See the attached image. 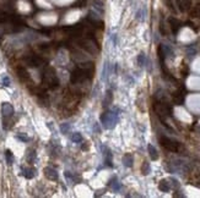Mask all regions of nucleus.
Here are the masks:
<instances>
[{
	"label": "nucleus",
	"mask_w": 200,
	"mask_h": 198,
	"mask_svg": "<svg viewBox=\"0 0 200 198\" xmlns=\"http://www.w3.org/2000/svg\"><path fill=\"white\" fill-rule=\"evenodd\" d=\"M154 109H155L157 116L161 119V121H163L166 118H168V116L172 115V108H171V105H168V103H166V101H163V100H156V101L154 103Z\"/></svg>",
	"instance_id": "obj_1"
},
{
	"label": "nucleus",
	"mask_w": 200,
	"mask_h": 198,
	"mask_svg": "<svg viewBox=\"0 0 200 198\" xmlns=\"http://www.w3.org/2000/svg\"><path fill=\"white\" fill-rule=\"evenodd\" d=\"M42 81H43V83H44L48 88H55V87H58V84H59L57 74H55V71H54L52 67H47V69L43 71Z\"/></svg>",
	"instance_id": "obj_2"
},
{
	"label": "nucleus",
	"mask_w": 200,
	"mask_h": 198,
	"mask_svg": "<svg viewBox=\"0 0 200 198\" xmlns=\"http://www.w3.org/2000/svg\"><path fill=\"white\" fill-rule=\"evenodd\" d=\"M160 143L164 149H167V151H169V152H173V153H178L180 149H182V146H180L178 142L172 141V139L166 137V136H161Z\"/></svg>",
	"instance_id": "obj_3"
},
{
	"label": "nucleus",
	"mask_w": 200,
	"mask_h": 198,
	"mask_svg": "<svg viewBox=\"0 0 200 198\" xmlns=\"http://www.w3.org/2000/svg\"><path fill=\"white\" fill-rule=\"evenodd\" d=\"M101 121L106 128H111L116 125V115L111 111H107L101 116Z\"/></svg>",
	"instance_id": "obj_4"
},
{
	"label": "nucleus",
	"mask_w": 200,
	"mask_h": 198,
	"mask_svg": "<svg viewBox=\"0 0 200 198\" xmlns=\"http://www.w3.org/2000/svg\"><path fill=\"white\" fill-rule=\"evenodd\" d=\"M1 114L4 120H9L10 118H12L14 115V108L10 103H2L1 105Z\"/></svg>",
	"instance_id": "obj_5"
},
{
	"label": "nucleus",
	"mask_w": 200,
	"mask_h": 198,
	"mask_svg": "<svg viewBox=\"0 0 200 198\" xmlns=\"http://www.w3.org/2000/svg\"><path fill=\"white\" fill-rule=\"evenodd\" d=\"M26 62H27V65L31 66V67H38V66L42 65L43 60L40 59V56H37V55H28V56L26 58Z\"/></svg>",
	"instance_id": "obj_6"
},
{
	"label": "nucleus",
	"mask_w": 200,
	"mask_h": 198,
	"mask_svg": "<svg viewBox=\"0 0 200 198\" xmlns=\"http://www.w3.org/2000/svg\"><path fill=\"white\" fill-rule=\"evenodd\" d=\"M184 98H185V94H184V92H183L182 89L177 91V92H174V93L172 94L173 103H174V104H177V105H182V104L184 103Z\"/></svg>",
	"instance_id": "obj_7"
},
{
	"label": "nucleus",
	"mask_w": 200,
	"mask_h": 198,
	"mask_svg": "<svg viewBox=\"0 0 200 198\" xmlns=\"http://www.w3.org/2000/svg\"><path fill=\"white\" fill-rule=\"evenodd\" d=\"M168 23H169V27H171V31L176 34V33H178V31L180 29V27H182V23H180L179 20H177V19H174V17H171L169 20H168Z\"/></svg>",
	"instance_id": "obj_8"
},
{
	"label": "nucleus",
	"mask_w": 200,
	"mask_h": 198,
	"mask_svg": "<svg viewBox=\"0 0 200 198\" xmlns=\"http://www.w3.org/2000/svg\"><path fill=\"white\" fill-rule=\"evenodd\" d=\"M16 71H17V75H19V77H20V79L22 81V82H28V81L31 79L30 74L27 72V70H26L25 67L20 66V67H17V69H16Z\"/></svg>",
	"instance_id": "obj_9"
},
{
	"label": "nucleus",
	"mask_w": 200,
	"mask_h": 198,
	"mask_svg": "<svg viewBox=\"0 0 200 198\" xmlns=\"http://www.w3.org/2000/svg\"><path fill=\"white\" fill-rule=\"evenodd\" d=\"M44 175L47 176V178H49V180H52V181H55V180H58V173H57V170L55 169H53V168H45L44 169Z\"/></svg>",
	"instance_id": "obj_10"
},
{
	"label": "nucleus",
	"mask_w": 200,
	"mask_h": 198,
	"mask_svg": "<svg viewBox=\"0 0 200 198\" xmlns=\"http://www.w3.org/2000/svg\"><path fill=\"white\" fill-rule=\"evenodd\" d=\"M177 6L180 11H188L192 7V1L190 0H177Z\"/></svg>",
	"instance_id": "obj_11"
},
{
	"label": "nucleus",
	"mask_w": 200,
	"mask_h": 198,
	"mask_svg": "<svg viewBox=\"0 0 200 198\" xmlns=\"http://www.w3.org/2000/svg\"><path fill=\"white\" fill-rule=\"evenodd\" d=\"M22 174L26 178H35V175H36V170L33 168H23L22 169Z\"/></svg>",
	"instance_id": "obj_12"
},
{
	"label": "nucleus",
	"mask_w": 200,
	"mask_h": 198,
	"mask_svg": "<svg viewBox=\"0 0 200 198\" xmlns=\"http://www.w3.org/2000/svg\"><path fill=\"white\" fill-rule=\"evenodd\" d=\"M159 188H160V191H162V192H168V191L171 190L169 182H168L167 180H162L160 183H159Z\"/></svg>",
	"instance_id": "obj_13"
},
{
	"label": "nucleus",
	"mask_w": 200,
	"mask_h": 198,
	"mask_svg": "<svg viewBox=\"0 0 200 198\" xmlns=\"http://www.w3.org/2000/svg\"><path fill=\"white\" fill-rule=\"evenodd\" d=\"M133 161H134V159H133V155H131V154H125V155H124V158H123V164H124L125 166L130 168V166L133 165Z\"/></svg>",
	"instance_id": "obj_14"
},
{
	"label": "nucleus",
	"mask_w": 200,
	"mask_h": 198,
	"mask_svg": "<svg viewBox=\"0 0 200 198\" xmlns=\"http://www.w3.org/2000/svg\"><path fill=\"white\" fill-rule=\"evenodd\" d=\"M147 148H149V154H150L151 159H152V160H157V159H159V154H157V151L155 149V147L150 144Z\"/></svg>",
	"instance_id": "obj_15"
},
{
	"label": "nucleus",
	"mask_w": 200,
	"mask_h": 198,
	"mask_svg": "<svg viewBox=\"0 0 200 198\" xmlns=\"http://www.w3.org/2000/svg\"><path fill=\"white\" fill-rule=\"evenodd\" d=\"M35 159H36V151L30 149V151H28V153H27V161L32 164V163L35 161Z\"/></svg>",
	"instance_id": "obj_16"
},
{
	"label": "nucleus",
	"mask_w": 200,
	"mask_h": 198,
	"mask_svg": "<svg viewBox=\"0 0 200 198\" xmlns=\"http://www.w3.org/2000/svg\"><path fill=\"white\" fill-rule=\"evenodd\" d=\"M5 157H6V161H7V164L9 165H11L12 164V161H14V155H12V153H11V151H6L5 152Z\"/></svg>",
	"instance_id": "obj_17"
},
{
	"label": "nucleus",
	"mask_w": 200,
	"mask_h": 198,
	"mask_svg": "<svg viewBox=\"0 0 200 198\" xmlns=\"http://www.w3.org/2000/svg\"><path fill=\"white\" fill-rule=\"evenodd\" d=\"M71 139L75 142V143H80V142H82V136H81L80 133H74L73 136H71Z\"/></svg>",
	"instance_id": "obj_18"
},
{
	"label": "nucleus",
	"mask_w": 200,
	"mask_h": 198,
	"mask_svg": "<svg viewBox=\"0 0 200 198\" xmlns=\"http://www.w3.org/2000/svg\"><path fill=\"white\" fill-rule=\"evenodd\" d=\"M69 130H70V126H69V124H63L61 126H60V131H61V133H68L69 132Z\"/></svg>",
	"instance_id": "obj_19"
},
{
	"label": "nucleus",
	"mask_w": 200,
	"mask_h": 198,
	"mask_svg": "<svg viewBox=\"0 0 200 198\" xmlns=\"http://www.w3.org/2000/svg\"><path fill=\"white\" fill-rule=\"evenodd\" d=\"M149 173H150V166H149V164L146 161H144V164H142V174L147 175Z\"/></svg>",
	"instance_id": "obj_20"
},
{
	"label": "nucleus",
	"mask_w": 200,
	"mask_h": 198,
	"mask_svg": "<svg viewBox=\"0 0 200 198\" xmlns=\"http://www.w3.org/2000/svg\"><path fill=\"white\" fill-rule=\"evenodd\" d=\"M107 74H108V64L106 62L103 66V72H102V79H107Z\"/></svg>",
	"instance_id": "obj_21"
},
{
	"label": "nucleus",
	"mask_w": 200,
	"mask_h": 198,
	"mask_svg": "<svg viewBox=\"0 0 200 198\" xmlns=\"http://www.w3.org/2000/svg\"><path fill=\"white\" fill-rule=\"evenodd\" d=\"M1 81H2V84L5 86V87H9L10 86V79L7 77V76H2V79H1Z\"/></svg>",
	"instance_id": "obj_22"
},
{
	"label": "nucleus",
	"mask_w": 200,
	"mask_h": 198,
	"mask_svg": "<svg viewBox=\"0 0 200 198\" xmlns=\"http://www.w3.org/2000/svg\"><path fill=\"white\" fill-rule=\"evenodd\" d=\"M180 72H182V75H183V76H187V74H188V66H187L185 64H182Z\"/></svg>",
	"instance_id": "obj_23"
},
{
	"label": "nucleus",
	"mask_w": 200,
	"mask_h": 198,
	"mask_svg": "<svg viewBox=\"0 0 200 198\" xmlns=\"http://www.w3.org/2000/svg\"><path fill=\"white\" fill-rule=\"evenodd\" d=\"M138 61H139V65H140V66H144V64H145V55H144V54H140V55L138 56Z\"/></svg>",
	"instance_id": "obj_24"
},
{
	"label": "nucleus",
	"mask_w": 200,
	"mask_h": 198,
	"mask_svg": "<svg viewBox=\"0 0 200 198\" xmlns=\"http://www.w3.org/2000/svg\"><path fill=\"white\" fill-rule=\"evenodd\" d=\"M111 100H112V93H111V92H108V93H107V99L104 100V105H109Z\"/></svg>",
	"instance_id": "obj_25"
},
{
	"label": "nucleus",
	"mask_w": 200,
	"mask_h": 198,
	"mask_svg": "<svg viewBox=\"0 0 200 198\" xmlns=\"http://www.w3.org/2000/svg\"><path fill=\"white\" fill-rule=\"evenodd\" d=\"M17 138L20 139V141H23V142H27V141H28V137H27V136H25V135H21V133H19V135H17Z\"/></svg>",
	"instance_id": "obj_26"
}]
</instances>
